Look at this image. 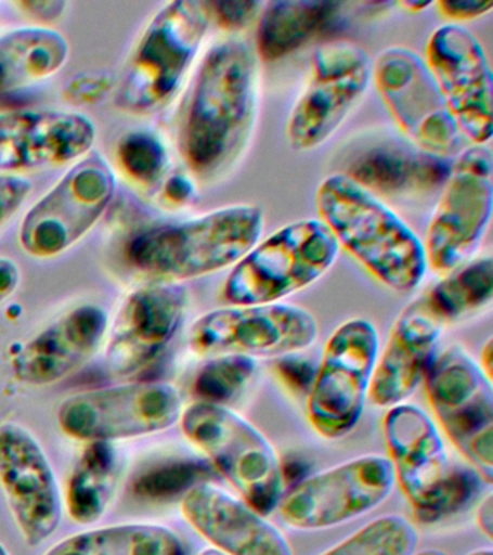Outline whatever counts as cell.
<instances>
[{"label":"cell","instance_id":"obj_7","mask_svg":"<svg viewBox=\"0 0 493 555\" xmlns=\"http://www.w3.org/2000/svg\"><path fill=\"white\" fill-rule=\"evenodd\" d=\"M426 392L440 431L489 486L493 481V386L460 345L437 353Z\"/></svg>","mask_w":493,"mask_h":555},{"label":"cell","instance_id":"obj_45","mask_svg":"<svg viewBox=\"0 0 493 555\" xmlns=\"http://www.w3.org/2000/svg\"><path fill=\"white\" fill-rule=\"evenodd\" d=\"M414 555H449V554L444 553L443 550L427 548V550H423V551H415Z\"/></svg>","mask_w":493,"mask_h":555},{"label":"cell","instance_id":"obj_19","mask_svg":"<svg viewBox=\"0 0 493 555\" xmlns=\"http://www.w3.org/2000/svg\"><path fill=\"white\" fill-rule=\"evenodd\" d=\"M94 141L96 126L81 113H0V173L72 163L88 154Z\"/></svg>","mask_w":493,"mask_h":555},{"label":"cell","instance_id":"obj_15","mask_svg":"<svg viewBox=\"0 0 493 555\" xmlns=\"http://www.w3.org/2000/svg\"><path fill=\"white\" fill-rule=\"evenodd\" d=\"M372 80L406 141L445 159L460 151V130L421 55L389 47L372 64Z\"/></svg>","mask_w":493,"mask_h":555},{"label":"cell","instance_id":"obj_12","mask_svg":"<svg viewBox=\"0 0 493 555\" xmlns=\"http://www.w3.org/2000/svg\"><path fill=\"white\" fill-rule=\"evenodd\" d=\"M387 455L365 454L297 481L281 499V518L298 531H324L362 518L395 489Z\"/></svg>","mask_w":493,"mask_h":555},{"label":"cell","instance_id":"obj_30","mask_svg":"<svg viewBox=\"0 0 493 555\" xmlns=\"http://www.w3.org/2000/svg\"><path fill=\"white\" fill-rule=\"evenodd\" d=\"M418 531L401 514L380 515L320 555H414Z\"/></svg>","mask_w":493,"mask_h":555},{"label":"cell","instance_id":"obj_9","mask_svg":"<svg viewBox=\"0 0 493 555\" xmlns=\"http://www.w3.org/2000/svg\"><path fill=\"white\" fill-rule=\"evenodd\" d=\"M319 336L313 312L294 304L224 306L194 321L189 346L203 359L222 354L280 359L310 349Z\"/></svg>","mask_w":493,"mask_h":555},{"label":"cell","instance_id":"obj_10","mask_svg":"<svg viewBox=\"0 0 493 555\" xmlns=\"http://www.w3.org/2000/svg\"><path fill=\"white\" fill-rule=\"evenodd\" d=\"M183 410V397L170 382H135L64 399L57 421L66 436L89 444L167 431Z\"/></svg>","mask_w":493,"mask_h":555},{"label":"cell","instance_id":"obj_44","mask_svg":"<svg viewBox=\"0 0 493 555\" xmlns=\"http://www.w3.org/2000/svg\"><path fill=\"white\" fill-rule=\"evenodd\" d=\"M434 2H401L400 8L404 9L405 12L410 13H421L427 11L428 8H431Z\"/></svg>","mask_w":493,"mask_h":555},{"label":"cell","instance_id":"obj_1","mask_svg":"<svg viewBox=\"0 0 493 555\" xmlns=\"http://www.w3.org/2000/svg\"><path fill=\"white\" fill-rule=\"evenodd\" d=\"M259 81V59L245 39H220L207 50L180 128L181 155L198 177H224L245 155L257 128Z\"/></svg>","mask_w":493,"mask_h":555},{"label":"cell","instance_id":"obj_43","mask_svg":"<svg viewBox=\"0 0 493 555\" xmlns=\"http://www.w3.org/2000/svg\"><path fill=\"white\" fill-rule=\"evenodd\" d=\"M482 371L486 373L489 379H493L492 371H493V341L492 338H488V341L484 343L482 351H480V360L478 362Z\"/></svg>","mask_w":493,"mask_h":555},{"label":"cell","instance_id":"obj_23","mask_svg":"<svg viewBox=\"0 0 493 555\" xmlns=\"http://www.w3.org/2000/svg\"><path fill=\"white\" fill-rule=\"evenodd\" d=\"M382 433L395 483L417 511L430 501L452 468L443 433L427 411L408 402L388 408Z\"/></svg>","mask_w":493,"mask_h":555},{"label":"cell","instance_id":"obj_25","mask_svg":"<svg viewBox=\"0 0 493 555\" xmlns=\"http://www.w3.org/2000/svg\"><path fill=\"white\" fill-rule=\"evenodd\" d=\"M70 43L59 30L25 26L0 33V94L49 80L62 72Z\"/></svg>","mask_w":493,"mask_h":555},{"label":"cell","instance_id":"obj_35","mask_svg":"<svg viewBox=\"0 0 493 555\" xmlns=\"http://www.w3.org/2000/svg\"><path fill=\"white\" fill-rule=\"evenodd\" d=\"M33 191V182L18 173H0V229L20 210Z\"/></svg>","mask_w":493,"mask_h":555},{"label":"cell","instance_id":"obj_29","mask_svg":"<svg viewBox=\"0 0 493 555\" xmlns=\"http://www.w3.org/2000/svg\"><path fill=\"white\" fill-rule=\"evenodd\" d=\"M423 297L445 325L483 310L493 297L492 256L470 259L445 273Z\"/></svg>","mask_w":493,"mask_h":555},{"label":"cell","instance_id":"obj_34","mask_svg":"<svg viewBox=\"0 0 493 555\" xmlns=\"http://www.w3.org/2000/svg\"><path fill=\"white\" fill-rule=\"evenodd\" d=\"M211 22H216L220 28L228 33H237L257 21L263 8L262 2L255 0H222V2H209Z\"/></svg>","mask_w":493,"mask_h":555},{"label":"cell","instance_id":"obj_13","mask_svg":"<svg viewBox=\"0 0 493 555\" xmlns=\"http://www.w3.org/2000/svg\"><path fill=\"white\" fill-rule=\"evenodd\" d=\"M115 191L109 163L99 152L85 156L24 217L21 247L38 259L64 254L98 224Z\"/></svg>","mask_w":493,"mask_h":555},{"label":"cell","instance_id":"obj_37","mask_svg":"<svg viewBox=\"0 0 493 555\" xmlns=\"http://www.w3.org/2000/svg\"><path fill=\"white\" fill-rule=\"evenodd\" d=\"M432 7L437 8L440 15L458 25V22L478 20L492 11L493 2L482 0H440Z\"/></svg>","mask_w":493,"mask_h":555},{"label":"cell","instance_id":"obj_3","mask_svg":"<svg viewBox=\"0 0 493 555\" xmlns=\"http://www.w3.org/2000/svg\"><path fill=\"white\" fill-rule=\"evenodd\" d=\"M263 228L261 207L232 204L146 230L133 238L128 256L137 271L181 284L235 267L261 241Z\"/></svg>","mask_w":493,"mask_h":555},{"label":"cell","instance_id":"obj_21","mask_svg":"<svg viewBox=\"0 0 493 555\" xmlns=\"http://www.w3.org/2000/svg\"><path fill=\"white\" fill-rule=\"evenodd\" d=\"M109 317L94 304L73 308L25 341L12 359L20 384L41 388L79 371L105 340Z\"/></svg>","mask_w":493,"mask_h":555},{"label":"cell","instance_id":"obj_8","mask_svg":"<svg viewBox=\"0 0 493 555\" xmlns=\"http://www.w3.org/2000/svg\"><path fill=\"white\" fill-rule=\"evenodd\" d=\"M378 354V330L361 317L328 337L307 398V418L320 437L340 440L361 423Z\"/></svg>","mask_w":493,"mask_h":555},{"label":"cell","instance_id":"obj_46","mask_svg":"<svg viewBox=\"0 0 493 555\" xmlns=\"http://www.w3.org/2000/svg\"><path fill=\"white\" fill-rule=\"evenodd\" d=\"M467 555H493V551H492V548H479V550L471 551V553H469Z\"/></svg>","mask_w":493,"mask_h":555},{"label":"cell","instance_id":"obj_39","mask_svg":"<svg viewBox=\"0 0 493 555\" xmlns=\"http://www.w3.org/2000/svg\"><path fill=\"white\" fill-rule=\"evenodd\" d=\"M163 195L172 206H187L196 198V185H194L192 178L184 176V173H176V176L168 178L166 185H164Z\"/></svg>","mask_w":493,"mask_h":555},{"label":"cell","instance_id":"obj_16","mask_svg":"<svg viewBox=\"0 0 493 555\" xmlns=\"http://www.w3.org/2000/svg\"><path fill=\"white\" fill-rule=\"evenodd\" d=\"M0 489L29 546L54 535L63 516L57 476L38 438L14 421L0 424Z\"/></svg>","mask_w":493,"mask_h":555},{"label":"cell","instance_id":"obj_38","mask_svg":"<svg viewBox=\"0 0 493 555\" xmlns=\"http://www.w3.org/2000/svg\"><path fill=\"white\" fill-rule=\"evenodd\" d=\"M276 369L281 377L291 388L297 390H310L311 384H313L315 369L313 364L307 362L302 358H298V354L284 356L280 358L276 363Z\"/></svg>","mask_w":493,"mask_h":555},{"label":"cell","instance_id":"obj_11","mask_svg":"<svg viewBox=\"0 0 493 555\" xmlns=\"http://www.w3.org/2000/svg\"><path fill=\"white\" fill-rule=\"evenodd\" d=\"M493 158L471 145L452 164L424 238L428 268L449 273L473 259L491 223Z\"/></svg>","mask_w":493,"mask_h":555},{"label":"cell","instance_id":"obj_2","mask_svg":"<svg viewBox=\"0 0 493 555\" xmlns=\"http://www.w3.org/2000/svg\"><path fill=\"white\" fill-rule=\"evenodd\" d=\"M315 204L339 246L380 284L398 294L421 285L428 269L424 243L378 195L339 172L320 182Z\"/></svg>","mask_w":493,"mask_h":555},{"label":"cell","instance_id":"obj_14","mask_svg":"<svg viewBox=\"0 0 493 555\" xmlns=\"http://www.w3.org/2000/svg\"><path fill=\"white\" fill-rule=\"evenodd\" d=\"M372 64L365 48L350 41L326 43L314 52L285 128L294 151H314L339 130L369 87Z\"/></svg>","mask_w":493,"mask_h":555},{"label":"cell","instance_id":"obj_20","mask_svg":"<svg viewBox=\"0 0 493 555\" xmlns=\"http://www.w3.org/2000/svg\"><path fill=\"white\" fill-rule=\"evenodd\" d=\"M181 514L223 555H294L287 538L268 516L210 481L184 492Z\"/></svg>","mask_w":493,"mask_h":555},{"label":"cell","instance_id":"obj_24","mask_svg":"<svg viewBox=\"0 0 493 555\" xmlns=\"http://www.w3.org/2000/svg\"><path fill=\"white\" fill-rule=\"evenodd\" d=\"M450 168L447 159L389 138L361 147L343 173L375 195L415 197L443 186Z\"/></svg>","mask_w":493,"mask_h":555},{"label":"cell","instance_id":"obj_42","mask_svg":"<svg viewBox=\"0 0 493 555\" xmlns=\"http://www.w3.org/2000/svg\"><path fill=\"white\" fill-rule=\"evenodd\" d=\"M476 524L488 540H492L493 537V496L492 493H488L482 499L478 511H476Z\"/></svg>","mask_w":493,"mask_h":555},{"label":"cell","instance_id":"obj_47","mask_svg":"<svg viewBox=\"0 0 493 555\" xmlns=\"http://www.w3.org/2000/svg\"><path fill=\"white\" fill-rule=\"evenodd\" d=\"M198 555H223V554L219 553L218 550L211 548V546H209V548L202 550L200 554H198Z\"/></svg>","mask_w":493,"mask_h":555},{"label":"cell","instance_id":"obj_31","mask_svg":"<svg viewBox=\"0 0 493 555\" xmlns=\"http://www.w3.org/2000/svg\"><path fill=\"white\" fill-rule=\"evenodd\" d=\"M258 363L239 354H222L206 359L194 379L198 401L228 405L239 397L257 373Z\"/></svg>","mask_w":493,"mask_h":555},{"label":"cell","instance_id":"obj_18","mask_svg":"<svg viewBox=\"0 0 493 555\" xmlns=\"http://www.w3.org/2000/svg\"><path fill=\"white\" fill-rule=\"evenodd\" d=\"M187 308L183 284L155 282L129 294L107 343L106 366L112 375L132 376L151 366L183 327Z\"/></svg>","mask_w":493,"mask_h":555},{"label":"cell","instance_id":"obj_41","mask_svg":"<svg viewBox=\"0 0 493 555\" xmlns=\"http://www.w3.org/2000/svg\"><path fill=\"white\" fill-rule=\"evenodd\" d=\"M18 7L27 12L28 15L36 17V20L54 21L63 15L67 3L63 2V0H60V2L59 0H44V2L31 0V2H20Z\"/></svg>","mask_w":493,"mask_h":555},{"label":"cell","instance_id":"obj_6","mask_svg":"<svg viewBox=\"0 0 493 555\" xmlns=\"http://www.w3.org/2000/svg\"><path fill=\"white\" fill-rule=\"evenodd\" d=\"M340 246L320 219L285 224L261 238L222 286L228 306L283 302L330 271Z\"/></svg>","mask_w":493,"mask_h":555},{"label":"cell","instance_id":"obj_4","mask_svg":"<svg viewBox=\"0 0 493 555\" xmlns=\"http://www.w3.org/2000/svg\"><path fill=\"white\" fill-rule=\"evenodd\" d=\"M181 431L254 509L270 516L285 493L284 463L265 434L222 403L185 406Z\"/></svg>","mask_w":493,"mask_h":555},{"label":"cell","instance_id":"obj_27","mask_svg":"<svg viewBox=\"0 0 493 555\" xmlns=\"http://www.w3.org/2000/svg\"><path fill=\"white\" fill-rule=\"evenodd\" d=\"M122 460L114 442H89L67 483L66 507L79 525H92L105 516L115 496Z\"/></svg>","mask_w":493,"mask_h":555},{"label":"cell","instance_id":"obj_40","mask_svg":"<svg viewBox=\"0 0 493 555\" xmlns=\"http://www.w3.org/2000/svg\"><path fill=\"white\" fill-rule=\"evenodd\" d=\"M21 269L15 260L0 258V306L16 293L21 284Z\"/></svg>","mask_w":493,"mask_h":555},{"label":"cell","instance_id":"obj_28","mask_svg":"<svg viewBox=\"0 0 493 555\" xmlns=\"http://www.w3.org/2000/svg\"><path fill=\"white\" fill-rule=\"evenodd\" d=\"M44 555H184V550L166 525L138 522L76 533Z\"/></svg>","mask_w":493,"mask_h":555},{"label":"cell","instance_id":"obj_32","mask_svg":"<svg viewBox=\"0 0 493 555\" xmlns=\"http://www.w3.org/2000/svg\"><path fill=\"white\" fill-rule=\"evenodd\" d=\"M483 485L489 486L475 468L452 467L430 501L414 511V518L421 524L440 522L470 505L473 499L483 493Z\"/></svg>","mask_w":493,"mask_h":555},{"label":"cell","instance_id":"obj_5","mask_svg":"<svg viewBox=\"0 0 493 555\" xmlns=\"http://www.w3.org/2000/svg\"><path fill=\"white\" fill-rule=\"evenodd\" d=\"M211 25L209 2L174 0L164 4L129 56L115 93L116 106L148 115L177 94Z\"/></svg>","mask_w":493,"mask_h":555},{"label":"cell","instance_id":"obj_36","mask_svg":"<svg viewBox=\"0 0 493 555\" xmlns=\"http://www.w3.org/2000/svg\"><path fill=\"white\" fill-rule=\"evenodd\" d=\"M112 86H114V80H112L111 74H80L68 82L66 95L70 102L93 103L103 98Z\"/></svg>","mask_w":493,"mask_h":555},{"label":"cell","instance_id":"obj_26","mask_svg":"<svg viewBox=\"0 0 493 555\" xmlns=\"http://www.w3.org/2000/svg\"><path fill=\"white\" fill-rule=\"evenodd\" d=\"M341 3L320 0H275L263 3L258 17V59L275 63L300 50L336 20Z\"/></svg>","mask_w":493,"mask_h":555},{"label":"cell","instance_id":"obj_17","mask_svg":"<svg viewBox=\"0 0 493 555\" xmlns=\"http://www.w3.org/2000/svg\"><path fill=\"white\" fill-rule=\"evenodd\" d=\"M427 67L462 137L486 145L493 134L492 72L479 39L460 24L439 26L428 38Z\"/></svg>","mask_w":493,"mask_h":555},{"label":"cell","instance_id":"obj_48","mask_svg":"<svg viewBox=\"0 0 493 555\" xmlns=\"http://www.w3.org/2000/svg\"><path fill=\"white\" fill-rule=\"evenodd\" d=\"M0 555H11L10 551H8L2 544H0Z\"/></svg>","mask_w":493,"mask_h":555},{"label":"cell","instance_id":"obj_22","mask_svg":"<svg viewBox=\"0 0 493 555\" xmlns=\"http://www.w3.org/2000/svg\"><path fill=\"white\" fill-rule=\"evenodd\" d=\"M444 328L423 295L401 311L376 360L369 390L375 406L388 410L413 397L436 359Z\"/></svg>","mask_w":493,"mask_h":555},{"label":"cell","instance_id":"obj_33","mask_svg":"<svg viewBox=\"0 0 493 555\" xmlns=\"http://www.w3.org/2000/svg\"><path fill=\"white\" fill-rule=\"evenodd\" d=\"M118 159L129 177L141 184H151L166 172L168 154L157 137L135 132L127 134L119 142Z\"/></svg>","mask_w":493,"mask_h":555}]
</instances>
